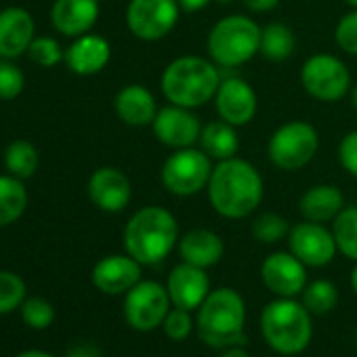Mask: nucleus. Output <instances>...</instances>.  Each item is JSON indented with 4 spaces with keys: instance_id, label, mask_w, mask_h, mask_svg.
<instances>
[{
    "instance_id": "f257e3e1",
    "label": "nucleus",
    "mask_w": 357,
    "mask_h": 357,
    "mask_svg": "<svg viewBox=\"0 0 357 357\" xmlns=\"http://www.w3.org/2000/svg\"><path fill=\"white\" fill-rule=\"evenodd\" d=\"M206 192L217 215L238 221L259 208L265 185L263 176L248 160L229 158L215 164Z\"/></svg>"
},
{
    "instance_id": "f03ea898",
    "label": "nucleus",
    "mask_w": 357,
    "mask_h": 357,
    "mask_svg": "<svg viewBox=\"0 0 357 357\" xmlns=\"http://www.w3.org/2000/svg\"><path fill=\"white\" fill-rule=\"evenodd\" d=\"M246 326V303L234 288H217L208 292L196 315V330L200 340L213 349L244 347L248 336Z\"/></svg>"
},
{
    "instance_id": "7ed1b4c3",
    "label": "nucleus",
    "mask_w": 357,
    "mask_h": 357,
    "mask_svg": "<svg viewBox=\"0 0 357 357\" xmlns=\"http://www.w3.org/2000/svg\"><path fill=\"white\" fill-rule=\"evenodd\" d=\"M219 84V66L213 59H204L198 55H185L170 61L160 78L166 101L188 109H196L213 101Z\"/></svg>"
},
{
    "instance_id": "20e7f679",
    "label": "nucleus",
    "mask_w": 357,
    "mask_h": 357,
    "mask_svg": "<svg viewBox=\"0 0 357 357\" xmlns=\"http://www.w3.org/2000/svg\"><path fill=\"white\" fill-rule=\"evenodd\" d=\"M178 244V223L162 206L139 208L124 227V248L141 265L162 263Z\"/></svg>"
},
{
    "instance_id": "39448f33",
    "label": "nucleus",
    "mask_w": 357,
    "mask_h": 357,
    "mask_svg": "<svg viewBox=\"0 0 357 357\" xmlns=\"http://www.w3.org/2000/svg\"><path fill=\"white\" fill-rule=\"evenodd\" d=\"M261 332L275 353L298 355L309 347L313 336L311 313L303 303L278 296L261 311Z\"/></svg>"
},
{
    "instance_id": "423d86ee",
    "label": "nucleus",
    "mask_w": 357,
    "mask_h": 357,
    "mask_svg": "<svg viewBox=\"0 0 357 357\" xmlns=\"http://www.w3.org/2000/svg\"><path fill=\"white\" fill-rule=\"evenodd\" d=\"M261 26L248 15H227L208 32L206 49L219 68H238L259 53Z\"/></svg>"
},
{
    "instance_id": "0eeeda50",
    "label": "nucleus",
    "mask_w": 357,
    "mask_h": 357,
    "mask_svg": "<svg viewBox=\"0 0 357 357\" xmlns=\"http://www.w3.org/2000/svg\"><path fill=\"white\" fill-rule=\"evenodd\" d=\"M213 168V160L202 149H174L162 164L160 181L168 194L178 198H190L208 188Z\"/></svg>"
},
{
    "instance_id": "6e6552de",
    "label": "nucleus",
    "mask_w": 357,
    "mask_h": 357,
    "mask_svg": "<svg viewBox=\"0 0 357 357\" xmlns=\"http://www.w3.org/2000/svg\"><path fill=\"white\" fill-rule=\"evenodd\" d=\"M319 147V135L313 124L303 120H292L282 124L267 143V155L280 170H301L307 166Z\"/></svg>"
},
{
    "instance_id": "1a4fd4ad",
    "label": "nucleus",
    "mask_w": 357,
    "mask_h": 357,
    "mask_svg": "<svg viewBox=\"0 0 357 357\" xmlns=\"http://www.w3.org/2000/svg\"><path fill=\"white\" fill-rule=\"evenodd\" d=\"M301 84L313 99L332 103L351 91V74L338 57L317 53L303 63Z\"/></svg>"
},
{
    "instance_id": "9d476101",
    "label": "nucleus",
    "mask_w": 357,
    "mask_h": 357,
    "mask_svg": "<svg viewBox=\"0 0 357 357\" xmlns=\"http://www.w3.org/2000/svg\"><path fill=\"white\" fill-rule=\"evenodd\" d=\"M170 305L172 303L166 286L153 280H141L124 296L126 324L137 332H151L153 328L162 326Z\"/></svg>"
},
{
    "instance_id": "9b49d317",
    "label": "nucleus",
    "mask_w": 357,
    "mask_h": 357,
    "mask_svg": "<svg viewBox=\"0 0 357 357\" xmlns=\"http://www.w3.org/2000/svg\"><path fill=\"white\" fill-rule=\"evenodd\" d=\"M181 15L176 0H130L126 7V26L130 34L145 43L166 38Z\"/></svg>"
},
{
    "instance_id": "f8f14e48",
    "label": "nucleus",
    "mask_w": 357,
    "mask_h": 357,
    "mask_svg": "<svg viewBox=\"0 0 357 357\" xmlns=\"http://www.w3.org/2000/svg\"><path fill=\"white\" fill-rule=\"evenodd\" d=\"M288 246L305 267H326L338 252L332 229H326L324 223L313 221H303L290 227Z\"/></svg>"
},
{
    "instance_id": "ddd939ff",
    "label": "nucleus",
    "mask_w": 357,
    "mask_h": 357,
    "mask_svg": "<svg viewBox=\"0 0 357 357\" xmlns=\"http://www.w3.org/2000/svg\"><path fill=\"white\" fill-rule=\"evenodd\" d=\"M151 128H153L155 139L170 149L194 147L202 135L200 118L192 109L181 107V105H172V103L158 109Z\"/></svg>"
},
{
    "instance_id": "4468645a",
    "label": "nucleus",
    "mask_w": 357,
    "mask_h": 357,
    "mask_svg": "<svg viewBox=\"0 0 357 357\" xmlns=\"http://www.w3.org/2000/svg\"><path fill=\"white\" fill-rule=\"evenodd\" d=\"M261 280L269 292L282 298L303 294L307 282V267L292 252H271L261 265Z\"/></svg>"
},
{
    "instance_id": "2eb2a0df",
    "label": "nucleus",
    "mask_w": 357,
    "mask_h": 357,
    "mask_svg": "<svg viewBox=\"0 0 357 357\" xmlns=\"http://www.w3.org/2000/svg\"><path fill=\"white\" fill-rule=\"evenodd\" d=\"M213 101L219 118L234 124L236 128L246 126L257 116L259 109V99L255 89L238 76L221 80Z\"/></svg>"
},
{
    "instance_id": "dca6fc26",
    "label": "nucleus",
    "mask_w": 357,
    "mask_h": 357,
    "mask_svg": "<svg viewBox=\"0 0 357 357\" xmlns=\"http://www.w3.org/2000/svg\"><path fill=\"white\" fill-rule=\"evenodd\" d=\"M166 290H168L172 307L185 309V311H198L211 292V280H208L206 269L183 261L176 267H172V271L168 273Z\"/></svg>"
},
{
    "instance_id": "f3484780",
    "label": "nucleus",
    "mask_w": 357,
    "mask_h": 357,
    "mask_svg": "<svg viewBox=\"0 0 357 357\" xmlns=\"http://www.w3.org/2000/svg\"><path fill=\"white\" fill-rule=\"evenodd\" d=\"M89 198L103 213H120L132 198L128 176L114 166L97 168L89 178Z\"/></svg>"
},
{
    "instance_id": "a211bd4d",
    "label": "nucleus",
    "mask_w": 357,
    "mask_h": 357,
    "mask_svg": "<svg viewBox=\"0 0 357 357\" xmlns=\"http://www.w3.org/2000/svg\"><path fill=\"white\" fill-rule=\"evenodd\" d=\"M93 284L105 294H126L141 282V263L130 255H109L93 267Z\"/></svg>"
},
{
    "instance_id": "6ab92c4d",
    "label": "nucleus",
    "mask_w": 357,
    "mask_h": 357,
    "mask_svg": "<svg viewBox=\"0 0 357 357\" xmlns=\"http://www.w3.org/2000/svg\"><path fill=\"white\" fill-rule=\"evenodd\" d=\"M36 26L34 17L20 7H11L0 11V57L15 59L28 53L34 36Z\"/></svg>"
},
{
    "instance_id": "aec40b11",
    "label": "nucleus",
    "mask_w": 357,
    "mask_h": 357,
    "mask_svg": "<svg viewBox=\"0 0 357 357\" xmlns=\"http://www.w3.org/2000/svg\"><path fill=\"white\" fill-rule=\"evenodd\" d=\"M99 17V0H55L51 22L63 36L78 38L89 34Z\"/></svg>"
},
{
    "instance_id": "412c9836",
    "label": "nucleus",
    "mask_w": 357,
    "mask_h": 357,
    "mask_svg": "<svg viewBox=\"0 0 357 357\" xmlns=\"http://www.w3.org/2000/svg\"><path fill=\"white\" fill-rule=\"evenodd\" d=\"M112 57L109 43L99 34H82L78 36L70 49L66 51V63L68 68L78 76H95L99 74Z\"/></svg>"
},
{
    "instance_id": "4be33fe9",
    "label": "nucleus",
    "mask_w": 357,
    "mask_h": 357,
    "mask_svg": "<svg viewBox=\"0 0 357 357\" xmlns=\"http://www.w3.org/2000/svg\"><path fill=\"white\" fill-rule=\"evenodd\" d=\"M116 116L128 126H149L155 120L158 103L153 93L143 84H126L114 99Z\"/></svg>"
},
{
    "instance_id": "5701e85b",
    "label": "nucleus",
    "mask_w": 357,
    "mask_h": 357,
    "mask_svg": "<svg viewBox=\"0 0 357 357\" xmlns=\"http://www.w3.org/2000/svg\"><path fill=\"white\" fill-rule=\"evenodd\" d=\"M178 255L190 265L208 269L215 267L225 252V244L219 234L211 229H192L185 236L178 238Z\"/></svg>"
},
{
    "instance_id": "b1692460",
    "label": "nucleus",
    "mask_w": 357,
    "mask_h": 357,
    "mask_svg": "<svg viewBox=\"0 0 357 357\" xmlns=\"http://www.w3.org/2000/svg\"><path fill=\"white\" fill-rule=\"evenodd\" d=\"M344 208V196L334 185H313L309 188L298 200V213L305 221L313 223H328L338 217Z\"/></svg>"
},
{
    "instance_id": "393cba45",
    "label": "nucleus",
    "mask_w": 357,
    "mask_h": 357,
    "mask_svg": "<svg viewBox=\"0 0 357 357\" xmlns=\"http://www.w3.org/2000/svg\"><path fill=\"white\" fill-rule=\"evenodd\" d=\"M198 143H200L202 151L208 153V158L217 160V162L236 158V153L240 149V139H238L236 126L221 118L202 126V135H200Z\"/></svg>"
},
{
    "instance_id": "a878e982",
    "label": "nucleus",
    "mask_w": 357,
    "mask_h": 357,
    "mask_svg": "<svg viewBox=\"0 0 357 357\" xmlns=\"http://www.w3.org/2000/svg\"><path fill=\"white\" fill-rule=\"evenodd\" d=\"M28 208V190L22 178L13 174H0V227L22 219Z\"/></svg>"
},
{
    "instance_id": "bb28decb",
    "label": "nucleus",
    "mask_w": 357,
    "mask_h": 357,
    "mask_svg": "<svg viewBox=\"0 0 357 357\" xmlns=\"http://www.w3.org/2000/svg\"><path fill=\"white\" fill-rule=\"evenodd\" d=\"M296 40L288 26L284 24H269L261 28V43L259 53L267 61H286L294 53Z\"/></svg>"
},
{
    "instance_id": "cd10ccee",
    "label": "nucleus",
    "mask_w": 357,
    "mask_h": 357,
    "mask_svg": "<svg viewBox=\"0 0 357 357\" xmlns=\"http://www.w3.org/2000/svg\"><path fill=\"white\" fill-rule=\"evenodd\" d=\"M40 158H38V149L24 139H17L13 143L7 145L5 149V168L9 170V174L17 176V178H30L34 176V172L38 170Z\"/></svg>"
},
{
    "instance_id": "c85d7f7f",
    "label": "nucleus",
    "mask_w": 357,
    "mask_h": 357,
    "mask_svg": "<svg viewBox=\"0 0 357 357\" xmlns=\"http://www.w3.org/2000/svg\"><path fill=\"white\" fill-rule=\"evenodd\" d=\"M332 236L342 257L357 263V206H344L332 221Z\"/></svg>"
},
{
    "instance_id": "c756f323",
    "label": "nucleus",
    "mask_w": 357,
    "mask_h": 357,
    "mask_svg": "<svg viewBox=\"0 0 357 357\" xmlns=\"http://www.w3.org/2000/svg\"><path fill=\"white\" fill-rule=\"evenodd\" d=\"M311 315H326L338 303V290L330 280H313L303 290L301 301Z\"/></svg>"
},
{
    "instance_id": "7c9ffc66",
    "label": "nucleus",
    "mask_w": 357,
    "mask_h": 357,
    "mask_svg": "<svg viewBox=\"0 0 357 357\" xmlns=\"http://www.w3.org/2000/svg\"><path fill=\"white\" fill-rule=\"evenodd\" d=\"M288 231H290L288 221L278 213H263L250 225L252 238L261 244H275V242L288 238Z\"/></svg>"
},
{
    "instance_id": "2f4dec72",
    "label": "nucleus",
    "mask_w": 357,
    "mask_h": 357,
    "mask_svg": "<svg viewBox=\"0 0 357 357\" xmlns=\"http://www.w3.org/2000/svg\"><path fill=\"white\" fill-rule=\"evenodd\" d=\"M26 301V284L13 271H0V315L11 313Z\"/></svg>"
},
{
    "instance_id": "473e14b6",
    "label": "nucleus",
    "mask_w": 357,
    "mask_h": 357,
    "mask_svg": "<svg viewBox=\"0 0 357 357\" xmlns=\"http://www.w3.org/2000/svg\"><path fill=\"white\" fill-rule=\"evenodd\" d=\"M22 319L36 330H45L53 324L55 319V309L47 298L32 296L22 303Z\"/></svg>"
},
{
    "instance_id": "72a5a7b5",
    "label": "nucleus",
    "mask_w": 357,
    "mask_h": 357,
    "mask_svg": "<svg viewBox=\"0 0 357 357\" xmlns=\"http://www.w3.org/2000/svg\"><path fill=\"white\" fill-rule=\"evenodd\" d=\"M28 55L36 66H43V68H53L66 59V53L61 51L59 43L55 38H49V36L34 38L30 49H28Z\"/></svg>"
},
{
    "instance_id": "f704fd0d",
    "label": "nucleus",
    "mask_w": 357,
    "mask_h": 357,
    "mask_svg": "<svg viewBox=\"0 0 357 357\" xmlns=\"http://www.w3.org/2000/svg\"><path fill=\"white\" fill-rule=\"evenodd\" d=\"M192 311H185V309H178V307H172L164 321H162V328H164V334L170 338V340H185L192 332H194V326L196 321L192 319L190 315Z\"/></svg>"
},
{
    "instance_id": "c9c22d12",
    "label": "nucleus",
    "mask_w": 357,
    "mask_h": 357,
    "mask_svg": "<svg viewBox=\"0 0 357 357\" xmlns=\"http://www.w3.org/2000/svg\"><path fill=\"white\" fill-rule=\"evenodd\" d=\"M334 40L342 53L357 57V9L342 15V20L336 24Z\"/></svg>"
},
{
    "instance_id": "e433bc0d",
    "label": "nucleus",
    "mask_w": 357,
    "mask_h": 357,
    "mask_svg": "<svg viewBox=\"0 0 357 357\" xmlns=\"http://www.w3.org/2000/svg\"><path fill=\"white\" fill-rule=\"evenodd\" d=\"M24 86H26V76L15 63L11 61L0 63V99L20 97Z\"/></svg>"
},
{
    "instance_id": "4c0bfd02",
    "label": "nucleus",
    "mask_w": 357,
    "mask_h": 357,
    "mask_svg": "<svg viewBox=\"0 0 357 357\" xmlns=\"http://www.w3.org/2000/svg\"><path fill=\"white\" fill-rule=\"evenodd\" d=\"M338 160L351 176H357V130H351L342 137L338 145Z\"/></svg>"
},
{
    "instance_id": "58836bf2",
    "label": "nucleus",
    "mask_w": 357,
    "mask_h": 357,
    "mask_svg": "<svg viewBox=\"0 0 357 357\" xmlns=\"http://www.w3.org/2000/svg\"><path fill=\"white\" fill-rule=\"evenodd\" d=\"M240 3L250 13H269V11H273L282 3V0H240Z\"/></svg>"
},
{
    "instance_id": "ea45409f",
    "label": "nucleus",
    "mask_w": 357,
    "mask_h": 357,
    "mask_svg": "<svg viewBox=\"0 0 357 357\" xmlns=\"http://www.w3.org/2000/svg\"><path fill=\"white\" fill-rule=\"evenodd\" d=\"M66 357H101V351L95 344H76L68 351Z\"/></svg>"
},
{
    "instance_id": "a19ab883",
    "label": "nucleus",
    "mask_w": 357,
    "mask_h": 357,
    "mask_svg": "<svg viewBox=\"0 0 357 357\" xmlns=\"http://www.w3.org/2000/svg\"><path fill=\"white\" fill-rule=\"evenodd\" d=\"M176 3H178V7H181V11H185V13H198L211 5V0H176Z\"/></svg>"
},
{
    "instance_id": "79ce46f5",
    "label": "nucleus",
    "mask_w": 357,
    "mask_h": 357,
    "mask_svg": "<svg viewBox=\"0 0 357 357\" xmlns=\"http://www.w3.org/2000/svg\"><path fill=\"white\" fill-rule=\"evenodd\" d=\"M219 357H250V355L244 347H229V349H223Z\"/></svg>"
},
{
    "instance_id": "37998d69",
    "label": "nucleus",
    "mask_w": 357,
    "mask_h": 357,
    "mask_svg": "<svg viewBox=\"0 0 357 357\" xmlns=\"http://www.w3.org/2000/svg\"><path fill=\"white\" fill-rule=\"evenodd\" d=\"M17 357H55V355H51L47 351H26V353H22Z\"/></svg>"
},
{
    "instance_id": "c03bdc74",
    "label": "nucleus",
    "mask_w": 357,
    "mask_h": 357,
    "mask_svg": "<svg viewBox=\"0 0 357 357\" xmlns=\"http://www.w3.org/2000/svg\"><path fill=\"white\" fill-rule=\"evenodd\" d=\"M351 288H353V292L357 294V265H355L353 271H351Z\"/></svg>"
},
{
    "instance_id": "a18cd8bd",
    "label": "nucleus",
    "mask_w": 357,
    "mask_h": 357,
    "mask_svg": "<svg viewBox=\"0 0 357 357\" xmlns=\"http://www.w3.org/2000/svg\"><path fill=\"white\" fill-rule=\"evenodd\" d=\"M351 101H353V107L357 109V84L351 89Z\"/></svg>"
},
{
    "instance_id": "49530a36",
    "label": "nucleus",
    "mask_w": 357,
    "mask_h": 357,
    "mask_svg": "<svg viewBox=\"0 0 357 357\" xmlns=\"http://www.w3.org/2000/svg\"><path fill=\"white\" fill-rule=\"evenodd\" d=\"M344 3H347V5H351L353 9H357V0H344Z\"/></svg>"
},
{
    "instance_id": "de8ad7c7",
    "label": "nucleus",
    "mask_w": 357,
    "mask_h": 357,
    "mask_svg": "<svg viewBox=\"0 0 357 357\" xmlns=\"http://www.w3.org/2000/svg\"><path fill=\"white\" fill-rule=\"evenodd\" d=\"M355 342H357V334H355Z\"/></svg>"
}]
</instances>
